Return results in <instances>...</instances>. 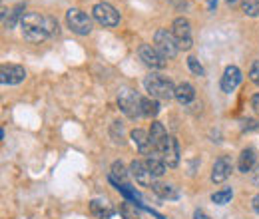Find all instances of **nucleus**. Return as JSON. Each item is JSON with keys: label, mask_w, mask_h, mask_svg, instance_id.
I'll use <instances>...</instances> for the list:
<instances>
[{"label": "nucleus", "mask_w": 259, "mask_h": 219, "mask_svg": "<svg viewBox=\"0 0 259 219\" xmlns=\"http://www.w3.org/2000/svg\"><path fill=\"white\" fill-rule=\"evenodd\" d=\"M20 28H22V36L28 42L40 44L48 36L58 34V22L54 16H44L40 12H26L20 22Z\"/></svg>", "instance_id": "f257e3e1"}, {"label": "nucleus", "mask_w": 259, "mask_h": 219, "mask_svg": "<svg viewBox=\"0 0 259 219\" xmlns=\"http://www.w3.org/2000/svg\"><path fill=\"white\" fill-rule=\"evenodd\" d=\"M144 88L154 100H171L176 98V86L171 84L169 78L162 74H150L144 78Z\"/></svg>", "instance_id": "f03ea898"}, {"label": "nucleus", "mask_w": 259, "mask_h": 219, "mask_svg": "<svg viewBox=\"0 0 259 219\" xmlns=\"http://www.w3.org/2000/svg\"><path fill=\"white\" fill-rule=\"evenodd\" d=\"M154 46H156V50L162 54L165 60L178 56V52H180V44H178L176 36L171 34V30H165V28L156 30V34H154Z\"/></svg>", "instance_id": "7ed1b4c3"}, {"label": "nucleus", "mask_w": 259, "mask_h": 219, "mask_svg": "<svg viewBox=\"0 0 259 219\" xmlns=\"http://www.w3.org/2000/svg\"><path fill=\"white\" fill-rule=\"evenodd\" d=\"M66 22H68V28L78 36H88L92 32V18L80 8H70L66 12Z\"/></svg>", "instance_id": "20e7f679"}, {"label": "nucleus", "mask_w": 259, "mask_h": 219, "mask_svg": "<svg viewBox=\"0 0 259 219\" xmlns=\"http://www.w3.org/2000/svg\"><path fill=\"white\" fill-rule=\"evenodd\" d=\"M118 106H120V110L128 118L142 116V96L138 94V92H134V90H130V88L120 92V96H118Z\"/></svg>", "instance_id": "39448f33"}, {"label": "nucleus", "mask_w": 259, "mask_h": 219, "mask_svg": "<svg viewBox=\"0 0 259 219\" xmlns=\"http://www.w3.org/2000/svg\"><path fill=\"white\" fill-rule=\"evenodd\" d=\"M92 14H94L96 22H100L104 28H114L120 24V12L108 2H98L92 8Z\"/></svg>", "instance_id": "423d86ee"}, {"label": "nucleus", "mask_w": 259, "mask_h": 219, "mask_svg": "<svg viewBox=\"0 0 259 219\" xmlns=\"http://www.w3.org/2000/svg\"><path fill=\"white\" fill-rule=\"evenodd\" d=\"M156 152L162 156L163 163L167 167H176L180 163V144H178V140L174 136H167Z\"/></svg>", "instance_id": "0eeeda50"}, {"label": "nucleus", "mask_w": 259, "mask_h": 219, "mask_svg": "<svg viewBox=\"0 0 259 219\" xmlns=\"http://www.w3.org/2000/svg\"><path fill=\"white\" fill-rule=\"evenodd\" d=\"M171 34L176 36L178 44H180V50H190L192 48V26H190V20L180 16L174 20L171 24Z\"/></svg>", "instance_id": "6e6552de"}, {"label": "nucleus", "mask_w": 259, "mask_h": 219, "mask_svg": "<svg viewBox=\"0 0 259 219\" xmlns=\"http://www.w3.org/2000/svg\"><path fill=\"white\" fill-rule=\"evenodd\" d=\"M130 176H132L140 186H144V188H152V186L156 184V178H154V173L148 169V165H146L144 159H134V161L130 163Z\"/></svg>", "instance_id": "1a4fd4ad"}, {"label": "nucleus", "mask_w": 259, "mask_h": 219, "mask_svg": "<svg viewBox=\"0 0 259 219\" xmlns=\"http://www.w3.org/2000/svg\"><path fill=\"white\" fill-rule=\"evenodd\" d=\"M138 56H140L142 62L146 64L148 68H152V70H162L163 66H165V58L156 50V46H152V44H142L138 48Z\"/></svg>", "instance_id": "9d476101"}, {"label": "nucleus", "mask_w": 259, "mask_h": 219, "mask_svg": "<svg viewBox=\"0 0 259 219\" xmlns=\"http://www.w3.org/2000/svg\"><path fill=\"white\" fill-rule=\"evenodd\" d=\"M24 78H26V70L18 64H4L0 68V82L4 86H16L24 82Z\"/></svg>", "instance_id": "9b49d317"}, {"label": "nucleus", "mask_w": 259, "mask_h": 219, "mask_svg": "<svg viewBox=\"0 0 259 219\" xmlns=\"http://www.w3.org/2000/svg\"><path fill=\"white\" fill-rule=\"evenodd\" d=\"M231 171H233V161H231V157H227V156L218 157L215 163H213V167H211V182H213V184H224L227 178L231 176Z\"/></svg>", "instance_id": "f8f14e48"}, {"label": "nucleus", "mask_w": 259, "mask_h": 219, "mask_svg": "<svg viewBox=\"0 0 259 219\" xmlns=\"http://www.w3.org/2000/svg\"><path fill=\"white\" fill-rule=\"evenodd\" d=\"M241 70L237 66H227L224 70V76H222V90L226 94H231L239 84H241Z\"/></svg>", "instance_id": "ddd939ff"}, {"label": "nucleus", "mask_w": 259, "mask_h": 219, "mask_svg": "<svg viewBox=\"0 0 259 219\" xmlns=\"http://www.w3.org/2000/svg\"><path fill=\"white\" fill-rule=\"evenodd\" d=\"M24 4H16L14 8H10V10H2V26L6 28V30H12L18 22H22V18H24Z\"/></svg>", "instance_id": "4468645a"}, {"label": "nucleus", "mask_w": 259, "mask_h": 219, "mask_svg": "<svg viewBox=\"0 0 259 219\" xmlns=\"http://www.w3.org/2000/svg\"><path fill=\"white\" fill-rule=\"evenodd\" d=\"M130 136H132V142L136 144V148H138L140 154L150 156V154L154 152V146H152V140H150V132L138 127V129H134Z\"/></svg>", "instance_id": "2eb2a0df"}, {"label": "nucleus", "mask_w": 259, "mask_h": 219, "mask_svg": "<svg viewBox=\"0 0 259 219\" xmlns=\"http://www.w3.org/2000/svg\"><path fill=\"white\" fill-rule=\"evenodd\" d=\"M90 211L96 215L98 219H112L114 217V207L106 201V199H92L90 201Z\"/></svg>", "instance_id": "dca6fc26"}, {"label": "nucleus", "mask_w": 259, "mask_h": 219, "mask_svg": "<svg viewBox=\"0 0 259 219\" xmlns=\"http://www.w3.org/2000/svg\"><path fill=\"white\" fill-rule=\"evenodd\" d=\"M255 161H257V152H255L253 148H245V150L239 154L237 167H239V171H241V173H249V171L253 169Z\"/></svg>", "instance_id": "f3484780"}, {"label": "nucleus", "mask_w": 259, "mask_h": 219, "mask_svg": "<svg viewBox=\"0 0 259 219\" xmlns=\"http://www.w3.org/2000/svg\"><path fill=\"white\" fill-rule=\"evenodd\" d=\"M146 161V165H148V169L154 173V178H162L163 173H165V169H167V165L163 163L162 156L158 154V152H152L150 156L144 159Z\"/></svg>", "instance_id": "a211bd4d"}, {"label": "nucleus", "mask_w": 259, "mask_h": 219, "mask_svg": "<svg viewBox=\"0 0 259 219\" xmlns=\"http://www.w3.org/2000/svg\"><path fill=\"white\" fill-rule=\"evenodd\" d=\"M110 182H112V184H120V186H130V173L126 171V167H124L122 161H114V163H112Z\"/></svg>", "instance_id": "6ab92c4d"}, {"label": "nucleus", "mask_w": 259, "mask_h": 219, "mask_svg": "<svg viewBox=\"0 0 259 219\" xmlns=\"http://www.w3.org/2000/svg\"><path fill=\"white\" fill-rule=\"evenodd\" d=\"M195 98V90L192 84H188V82H184V84H180L178 88H176V100L182 104V106H188V104H192Z\"/></svg>", "instance_id": "aec40b11"}, {"label": "nucleus", "mask_w": 259, "mask_h": 219, "mask_svg": "<svg viewBox=\"0 0 259 219\" xmlns=\"http://www.w3.org/2000/svg\"><path fill=\"white\" fill-rule=\"evenodd\" d=\"M165 138H167V132H165V127H163L160 122H154V124H152V127H150V140H152L154 152L160 148V144H162Z\"/></svg>", "instance_id": "412c9836"}, {"label": "nucleus", "mask_w": 259, "mask_h": 219, "mask_svg": "<svg viewBox=\"0 0 259 219\" xmlns=\"http://www.w3.org/2000/svg\"><path fill=\"white\" fill-rule=\"evenodd\" d=\"M140 203H136V201H124L122 205H120V215L124 219H142V213H140Z\"/></svg>", "instance_id": "4be33fe9"}, {"label": "nucleus", "mask_w": 259, "mask_h": 219, "mask_svg": "<svg viewBox=\"0 0 259 219\" xmlns=\"http://www.w3.org/2000/svg\"><path fill=\"white\" fill-rule=\"evenodd\" d=\"M160 114V104L154 98H142V116L146 118H156Z\"/></svg>", "instance_id": "5701e85b"}, {"label": "nucleus", "mask_w": 259, "mask_h": 219, "mask_svg": "<svg viewBox=\"0 0 259 219\" xmlns=\"http://www.w3.org/2000/svg\"><path fill=\"white\" fill-rule=\"evenodd\" d=\"M152 189L160 195V197H163V199H178V191L171 188V186H167V184H154L152 186Z\"/></svg>", "instance_id": "b1692460"}, {"label": "nucleus", "mask_w": 259, "mask_h": 219, "mask_svg": "<svg viewBox=\"0 0 259 219\" xmlns=\"http://www.w3.org/2000/svg\"><path fill=\"white\" fill-rule=\"evenodd\" d=\"M231 197H233V189L224 188V189H220V191H215V193L211 195V201H213L215 205H226V203L231 201Z\"/></svg>", "instance_id": "393cba45"}, {"label": "nucleus", "mask_w": 259, "mask_h": 219, "mask_svg": "<svg viewBox=\"0 0 259 219\" xmlns=\"http://www.w3.org/2000/svg\"><path fill=\"white\" fill-rule=\"evenodd\" d=\"M241 8L251 18L259 16V0H241Z\"/></svg>", "instance_id": "a878e982"}, {"label": "nucleus", "mask_w": 259, "mask_h": 219, "mask_svg": "<svg viewBox=\"0 0 259 219\" xmlns=\"http://www.w3.org/2000/svg\"><path fill=\"white\" fill-rule=\"evenodd\" d=\"M188 66H190V70L194 72L195 76H205L203 66H201V64H199V60H197V58H194V56H190V58H188Z\"/></svg>", "instance_id": "bb28decb"}, {"label": "nucleus", "mask_w": 259, "mask_h": 219, "mask_svg": "<svg viewBox=\"0 0 259 219\" xmlns=\"http://www.w3.org/2000/svg\"><path fill=\"white\" fill-rule=\"evenodd\" d=\"M249 80H251L255 86H259V60L251 64V70H249Z\"/></svg>", "instance_id": "cd10ccee"}, {"label": "nucleus", "mask_w": 259, "mask_h": 219, "mask_svg": "<svg viewBox=\"0 0 259 219\" xmlns=\"http://www.w3.org/2000/svg\"><path fill=\"white\" fill-rule=\"evenodd\" d=\"M243 124H245V125H243V129H255V127H259L255 120H245Z\"/></svg>", "instance_id": "c85d7f7f"}, {"label": "nucleus", "mask_w": 259, "mask_h": 219, "mask_svg": "<svg viewBox=\"0 0 259 219\" xmlns=\"http://www.w3.org/2000/svg\"><path fill=\"white\" fill-rule=\"evenodd\" d=\"M251 108H253L255 114H259V94H255L251 98Z\"/></svg>", "instance_id": "c756f323"}, {"label": "nucleus", "mask_w": 259, "mask_h": 219, "mask_svg": "<svg viewBox=\"0 0 259 219\" xmlns=\"http://www.w3.org/2000/svg\"><path fill=\"white\" fill-rule=\"evenodd\" d=\"M194 219H211V217H209V215H207L205 211H201V209H197V211H195V213H194Z\"/></svg>", "instance_id": "7c9ffc66"}, {"label": "nucleus", "mask_w": 259, "mask_h": 219, "mask_svg": "<svg viewBox=\"0 0 259 219\" xmlns=\"http://www.w3.org/2000/svg\"><path fill=\"white\" fill-rule=\"evenodd\" d=\"M251 182H253L255 186H259V165L255 167V171H251Z\"/></svg>", "instance_id": "2f4dec72"}, {"label": "nucleus", "mask_w": 259, "mask_h": 219, "mask_svg": "<svg viewBox=\"0 0 259 219\" xmlns=\"http://www.w3.org/2000/svg\"><path fill=\"white\" fill-rule=\"evenodd\" d=\"M251 205H253V209H255V211L259 213V193L255 195V197H253V203H251Z\"/></svg>", "instance_id": "473e14b6"}]
</instances>
